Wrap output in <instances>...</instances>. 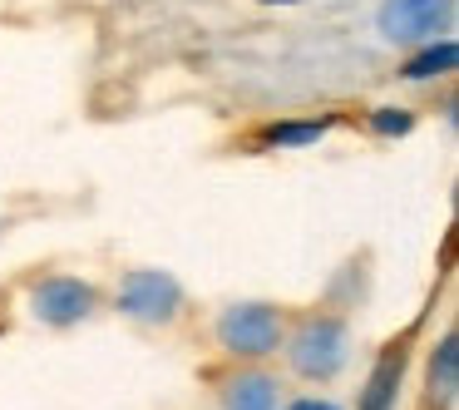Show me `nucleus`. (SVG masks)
Returning <instances> with one entry per match:
<instances>
[{
    "instance_id": "f257e3e1",
    "label": "nucleus",
    "mask_w": 459,
    "mask_h": 410,
    "mask_svg": "<svg viewBox=\"0 0 459 410\" xmlns=\"http://www.w3.org/2000/svg\"><path fill=\"white\" fill-rule=\"evenodd\" d=\"M351 351H356V331L341 311H301L297 321H287V336H281L287 371L311 386L336 380L351 366Z\"/></svg>"
},
{
    "instance_id": "f03ea898",
    "label": "nucleus",
    "mask_w": 459,
    "mask_h": 410,
    "mask_svg": "<svg viewBox=\"0 0 459 410\" xmlns=\"http://www.w3.org/2000/svg\"><path fill=\"white\" fill-rule=\"evenodd\" d=\"M287 336V311L277 301H228L212 317V341L228 361H272Z\"/></svg>"
},
{
    "instance_id": "7ed1b4c3",
    "label": "nucleus",
    "mask_w": 459,
    "mask_h": 410,
    "mask_svg": "<svg viewBox=\"0 0 459 410\" xmlns=\"http://www.w3.org/2000/svg\"><path fill=\"white\" fill-rule=\"evenodd\" d=\"M114 311L134 327H173L188 311V292L163 267H129L114 287Z\"/></svg>"
},
{
    "instance_id": "20e7f679",
    "label": "nucleus",
    "mask_w": 459,
    "mask_h": 410,
    "mask_svg": "<svg viewBox=\"0 0 459 410\" xmlns=\"http://www.w3.org/2000/svg\"><path fill=\"white\" fill-rule=\"evenodd\" d=\"M25 311L50 331H74L100 311V287L84 277H70V272H50L25 292Z\"/></svg>"
},
{
    "instance_id": "39448f33",
    "label": "nucleus",
    "mask_w": 459,
    "mask_h": 410,
    "mask_svg": "<svg viewBox=\"0 0 459 410\" xmlns=\"http://www.w3.org/2000/svg\"><path fill=\"white\" fill-rule=\"evenodd\" d=\"M455 0H380L376 31L395 50H415V45H429L455 31Z\"/></svg>"
},
{
    "instance_id": "423d86ee",
    "label": "nucleus",
    "mask_w": 459,
    "mask_h": 410,
    "mask_svg": "<svg viewBox=\"0 0 459 410\" xmlns=\"http://www.w3.org/2000/svg\"><path fill=\"white\" fill-rule=\"evenodd\" d=\"M212 400H218V410H277L287 396L262 361H232V371L212 380Z\"/></svg>"
},
{
    "instance_id": "0eeeda50",
    "label": "nucleus",
    "mask_w": 459,
    "mask_h": 410,
    "mask_svg": "<svg viewBox=\"0 0 459 410\" xmlns=\"http://www.w3.org/2000/svg\"><path fill=\"white\" fill-rule=\"evenodd\" d=\"M405 366H410L405 341H390V346L376 356V366H370L366 386H360L356 410H395L400 406V390H405Z\"/></svg>"
},
{
    "instance_id": "6e6552de",
    "label": "nucleus",
    "mask_w": 459,
    "mask_h": 410,
    "mask_svg": "<svg viewBox=\"0 0 459 410\" xmlns=\"http://www.w3.org/2000/svg\"><path fill=\"white\" fill-rule=\"evenodd\" d=\"M455 65H459L455 35H439V40L415 45V50H410V60L400 65V80H405V84H435V80H449Z\"/></svg>"
},
{
    "instance_id": "1a4fd4ad",
    "label": "nucleus",
    "mask_w": 459,
    "mask_h": 410,
    "mask_svg": "<svg viewBox=\"0 0 459 410\" xmlns=\"http://www.w3.org/2000/svg\"><path fill=\"white\" fill-rule=\"evenodd\" d=\"M425 386H429V400H435L439 410H455V400H459V336L455 331H445V336L435 341V351H429Z\"/></svg>"
},
{
    "instance_id": "9d476101",
    "label": "nucleus",
    "mask_w": 459,
    "mask_h": 410,
    "mask_svg": "<svg viewBox=\"0 0 459 410\" xmlns=\"http://www.w3.org/2000/svg\"><path fill=\"white\" fill-rule=\"evenodd\" d=\"M336 119H281L272 129H262V149H281V153H301V149H321L331 139Z\"/></svg>"
},
{
    "instance_id": "9b49d317",
    "label": "nucleus",
    "mask_w": 459,
    "mask_h": 410,
    "mask_svg": "<svg viewBox=\"0 0 459 410\" xmlns=\"http://www.w3.org/2000/svg\"><path fill=\"white\" fill-rule=\"evenodd\" d=\"M366 134H376V139H405V134H415V109H405V104H376V109H366Z\"/></svg>"
},
{
    "instance_id": "f8f14e48",
    "label": "nucleus",
    "mask_w": 459,
    "mask_h": 410,
    "mask_svg": "<svg viewBox=\"0 0 459 410\" xmlns=\"http://www.w3.org/2000/svg\"><path fill=\"white\" fill-rule=\"evenodd\" d=\"M277 410H346V406H336L326 396H297V400H281Z\"/></svg>"
}]
</instances>
